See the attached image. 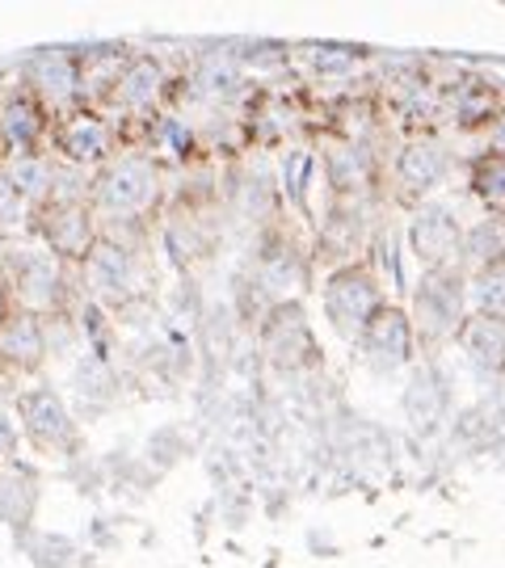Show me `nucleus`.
Instances as JSON below:
<instances>
[{
	"label": "nucleus",
	"mask_w": 505,
	"mask_h": 568,
	"mask_svg": "<svg viewBox=\"0 0 505 568\" xmlns=\"http://www.w3.org/2000/svg\"><path fill=\"white\" fill-rule=\"evenodd\" d=\"M148 198H152V169H148L144 160L119 164V169L106 173V182H101V202H106V207L139 211Z\"/></svg>",
	"instance_id": "nucleus-1"
},
{
	"label": "nucleus",
	"mask_w": 505,
	"mask_h": 568,
	"mask_svg": "<svg viewBox=\"0 0 505 568\" xmlns=\"http://www.w3.org/2000/svg\"><path fill=\"white\" fill-rule=\"evenodd\" d=\"M464 337H468L464 346H468V354H472L476 362H484V367H502L505 362V329L502 324H493V320H472Z\"/></svg>",
	"instance_id": "nucleus-2"
},
{
	"label": "nucleus",
	"mask_w": 505,
	"mask_h": 568,
	"mask_svg": "<svg viewBox=\"0 0 505 568\" xmlns=\"http://www.w3.org/2000/svg\"><path fill=\"white\" fill-rule=\"evenodd\" d=\"M26 425H30L34 439L42 442H56V434H67V417H63L60 400L47 396V392H38V396L26 400Z\"/></svg>",
	"instance_id": "nucleus-3"
},
{
	"label": "nucleus",
	"mask_w": 505,
	"mask_h": 568,
	"mask_svg": "<svg viewBox=\"0 0 505 568\" xmlns=\"http://www.w3.org/2000/svg\"><path fill=\"white\" fill-rule=\"evenodd\" d=\"M412 236H417V249H421V257H442V252L459 240L455 220H451L446 211H430L426 220L417 223V232H412Z\"/></svg>",
	"instance_id": "nucleus-4"
},
{
	"label": "nucleus",
	"mask_w": 505,
	"mask_h": 568,
	"mask_svg": "<svg viewBox=\"0 0 505 568\" xmlns=\"http://www.w3.org/2000/svg\"><path fill=\"white\" fill-rule=\"evenodd\" d=\"M0 349H4L9 358H17V362H34V358H38V329H34L30 316L4 320V329H0Z\"/></svg>",
	"instance_id": "nucleus-5"
},
{
	"label": "nucleus",
	"mask_w": 505,
	"mask_h": 568,
	"mask_svg": "<svg viewBox=\"0 0 505 568\" xmlns=\"http://www.w3.org/2000/svg\"><path fill=\"white\" fill-rule=\"evenodd\" d=\"M101 148H106V135H101V126H97L94 119H81V123L67 131V152H72V157L89 160L97 157Z\"/></svg>",
	"instance_id": "nucleus-6"
},
{
	"label": "nucleus",
	"mask_w": 505,
	"mask_h": 568,
	"mask_svg": "<svg viewBox=\"0 0 505 568\" xmlns=\"http://www.w3.org/2000/svg\"><path fill=\"white\" fill-rule=\"evenodd\" d=\"M401 169L409 173L412 182H434V177H439V169H442L439 148H426V144H417V148H409V152H405Z\"/></svg>",
	"instance_id": "nucleus-7"
},
{
	"label": "nucleus",
	"mask_w": 505,
	"mask_h": 568,
	"mask_svg": "<svg viewBox=\"0 0 505 568\" xmlns=\"http://www.w3.org/2000/svg\"><path fill=\"white\" fill-rule=\"evenodd\" d=\"M157 85H160V67H152V63H139V67H135V72L126 76L123 94H126V101L144 106V101H152Z\"/></svg>",
	"instance_id": "nucleus-8"
},
{
	"label": "nucleus",
	"mask_w": 505,
	"mask_h": 568,
	"mask_svg": "<svg viewBox=\"0 0 505 568\" xmlns=\"http://www.w3.org/2000/svg\"><path fill=\"white\" fill-rule=\"evenodd\" d=\"M480 308L493 316H505V266L489 270V274L480 279Z\"/></svg>",
	"instance_id": "nucleus-9"
},
{
	"label": "nucleus",
	"mask_w": 505,
	"mask_h": 568,
	"mask_svg": "<svg viewBox=\"0 0 505 568\" xmlns=\"http://www.w3.org/2000/svg\"><path fill=\"white\" fill-rule=\"evenodd\" d=\"M4 131H9V139H34V131H38V114H34L26 101H13L9 106V114H4Z\"/></svg>",
	"instance_id": "nucleus-10"
},
{
	"label": "nucleus",
	"mask_w": 505,
	"mask_h": 568,
	"mask_svg": "<svg viewBox=\"0 0 505 568\" xmlns=\"http://www.w3.org/2000/svg\"><path fill=\"white\" fill-rule=\"evenodd\" d=\"M13 186L22 189V194H38V189L47 186V173H42V164H38V160H22V164L13 169Z\"/></svg>",
	"instance_id": "nucleus-11"
},
{
	"label": "nucleus",
	"mask_w": 505,
	"mask_h": 568,
	"mask_svg": "<svg viewBox=\"0 0 505 568\" xmlns=\"http://www.w3.org/2000/svg\"><path fill=\"white\" fill-rule=\"evenodd\" d=\"M38 76H42V85H47L56 97H67V89H72V76H67V63L63 60H47Z\"/></svg>",
	"instance_id": "nucleus-12"
},
{
	"label": "nucleus",
	"mask_w": 505,
	"mask_h": 568,
	"mask_svg": "<svg viewBox=\"0 0 505 568\" xmlns=\"http://www.w3.org/2000/svg\"><path fill=\"white\" fill-rule=\"evenodd\" d=\"M13 442H17V434H13V425H9V417L0 412V455H9V450H13Z\"/></svg>",
	"instance_id": "nucleus-13"
}]
</instances>
